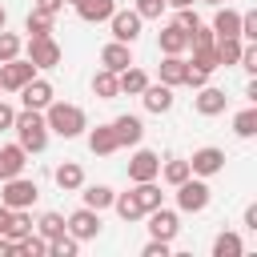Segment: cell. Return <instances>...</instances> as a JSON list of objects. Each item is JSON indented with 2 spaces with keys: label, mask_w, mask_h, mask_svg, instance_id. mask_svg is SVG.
Returning a JSON list of instances; mask_svg holds the SVG:
<instances>
[{
  "label": "cell",
  "mask_w": 257,
  "mask_h": 257,
  "mask_svg": "<svg viewBox=\"0 0 257 257\" xmlns=\"http://www.w3.org/2000/svg\"><path fill=\"white\" fill-rule=\"evenodd\" d=\"M0 257H16V241L0 233Z\"/></svg>",
  "instance_id": "46"
},
{
  "label": "cell",
  "mask_w": 257,
  "mask_h": 257,
  "mask_svg": "<svg viewBox=\"0 0 257 257\" xmlns=\"http://www.w3.org/2000/svg\"><path fill=\"white\" fill-rule=\"evenodd\" d=\"M241 253H245V241H241L233 229L217 233V241H213V257H241Z\"/></svg>",
  "instance_id": "29"
},
{
  "label": "cell",
  "mask_w": 257,
  "mask_h": 257,
  "mask_svg": "<svg viewBox=\"0 0 257 257\" xmlns=\"http://www.w3.org/2000/svg\"><path fill=\"white\" fill-rule=\"evenodd\" d=\"M173 189H177V209L181 213H205L209 201H213V189L205 185V177H185Z\"/></svg>",
  "instance_id": "3"
},
{
  "label": "cell",
  "mask_w": 257,
  "mask_h": 257,
  "mask_svg": "<svg viewBox=\"0 0 257 257\" xmlns=\"http://www.w3.org/2000/svg\"><path fill=\"white\" fill-rule=\"evenodd\" d=\"M225 169V149H217V145H205V149H197L193 157H189V173L193 177H217Z\"/></svg>",
  "instance_id": "7"
},
{
  "label": "cell",
  "mask_w": 257,
  "mask_h": 257,
  "mask_svg": "<svg viewBox=\"0 0 257 257\" xmlns=\"http://www.w3.org/2000/svg\"><path fill=\"white\" fill-rule=\"evenodd\" d=\"M36 197H40V189H36V181H28L24 173H20V177H4L0 201H4L8 209H32Z\"/></svg>",
  "instance_id": "4"
},
{
  "label": "cell",
  "mask_w": 257,
  "mask_h": 257,
  "mask_svg": "<svg viewBox=\"0 0 257 257\" xmlns=\"http://www.w3.org/2000/svg\"><path fill=\"white\" fill-rule=\"evenodd\" d=\"M64 4H72V8H76V4H80V0H64Z\"/></svg>",
  "instance_id": "53"
},
{
  "label": "cell",
  "mask_w": 257,
  "mask_h": 257,
  "mask_svg": "<svg viewBox=\"0 0 257 257\" xmlns=\"http://www.w3.org/2000/svg\"><path fill=\"white\" fill-rule=\"evenodd\" d=\"M169 245H173V241H161V237H153V241L141 249V257H169V253H173Z\"/></svg>",
  "instance_id": "41"
},
{
  "label": "cell",
  "mask_w": 257,
  "mask_h": 257,
  "mask_svg": "<svg viewBox=\"0 0 257 257\" xmlns=\"http://www.w3.org/2000/svg\"><path fill=\"white\" fill-rule=\"evenodd\" d=\"M76 249H80V241L72 233H60L48 241V257H76Z\"/></svg>",
  "instance_id": "36"
},
{
  "label": "cell",
  "mask_w": 257,
  "mask_h": 257,
  "mask_svg": "<svg viewBox=\"0 0 257 257\" xmlns=\"http://www.w3.org/2000/svg\"><path fill=\"white\" fill-rule=\"evenodd\" d=\"M197 4H209V8H217V4H225V0H197Z\"/></svg>",
  "instance_id": "51"
},
{
  "label": "cell",
  "mask_w": 257,
  "mask_h": 257,
  "mask_svg": "<svg viewBox=\"0 0 257 257\" xmlns=\"http://www.w3.org/2000/svg\"><path fill=\"white\" fill-rule=\"evenodd\" d=\"M233 133H237L241 141L257 137V108H253V104H249V108H241V112L233 116Z\"/></svg>",
  "instance_id": "32"
},
{
  "label": "cell",
  "mask_w": 257,
  "mask_h": 257,
  "mask_svg": "<svg viewBox=\"0 0 257 257\" xmlns=\"http://www.w3.org/2000/svg\"><path fill=\"white\" fill-rule=\"evenodd\" d=\"M177 24L189 32V28H197V24H201V16H197L193 8H177Z\"/></svg>",
  "instance_id": "44"
},
{
  "label": "cell",
  "mask_w": 257,
  "mask_h": 257,
  "mask_svg": "<svg viewBox=\"0 0 257 257\" xmlns=\"http://www.w3.org/2000/svg\"><path fill=\"white\" fill-rule=\"evenodd\" d=\"M52 24H56V16H52V12L32 8V12H28V20H24V32H28V36H52Z\"/></svg>",
  "instance_id": "26"
},
{
  "label": "cell",
  "mask_w": 257,
  "mask_h": 257,
  "mask_svg": "<svg viewBox=\"0 0 257 257\" xmlns=\"http://www.w3.org/2000/svg\"><path fill=\"white\" fill-rule=\"evenodd\" d=\"M241 40H257V12H241Z\"/></svg>",
  "instance_id": "42"
},
{
  "label": "cell",
  "mask_w": 257,
  "mask_h": 257,
  "mask_svg": "<svg viewBox=\"0 0 257 257\" xmlns=\"http://www.w3.org/2000/svg\"><path fill=\"white\" fill-rule=\"evenodd\" d=\"M145 217H149V233H153V237H161V241H173V237L181 233V217H177L173 209H165V205L149 209Z\"/></svg>",
  "instance_id": "12"
},
{
  "label": "cell",
  "mask_w": 257,
  "mask_h": 257,
  "mask_svg": "<svg viewBox=\"0 0 257 257\" xmlns=\"http://www.w3.org/2000/svg\"><path fill=\"white\" fill-rule=\"evenodd\" d=\"M112 12H116V0H80L76 4V16L84 24H104Z\"/></svg>",
  "instance_id": "21"
},
{
  "label": "cell",
  "mask_w": 257,
  "mask_h": 257,
  "mask_svg": "<svg viewBox=\"0 0 257 257\" xmlns=\"http://www.w3.org/2000/svg\"><path fill=\"white\" fill-rule=\"evenodd\" d=\"M185 84H189V88H201V84H209V72L197 68V64H189V68H185Z\"/></svg>",
  "instance_id": "43"
},
{
  "label": "cell",
  "mask_w": 257,
  "mask_h": 257,
  "mask_svg": "<svg viewBox=\"0 0 257 257\" xmlns=\"http://www.w3.org/2000/svg\"><path fill=\"white\" fill-rule=\"evenodd\" d=\"M185 68H189L185 56H169V52H165V60H161V84H169V88L185 84Z\"/></svg>",
  "instance_id": "24"
},
{
  "label": "cell",
  "mask_w": 257,
  "mask_h": 257,
  "mask_svg": "<svg viewBox=\"0 0 257 257\" xmlns=\"http://www.w3.org/2000/svg\"><path fill=\"white\" fill-rule=\"evenodd\" d=\"M165 4H169V8H193L197 0H165Z\"/></svg>",
  "instance_id": "50"
},
{
  "label": "cell",
  "mask_w": 257,
  "mask_h": 257,
  "mask_svg": "<svg viewBox=\"0 0 257 257\" xmlns=\"http://www.w3.org/2000/svg\"><path fill=\"white\" fill-rule=\"evenodd\" d=\"M161 177H165V185H181V181H185V177H193V173H189V161L173 157V161H165V165H161Z\"/></svg>",
  "instance_id": "35"
},
{
  "label": "cell",
  "mask_w": 257,
  "mask_h": 257,
  "mask_svg": "<svg viewBox=\"0 0 257 257\" xmlns=\"http://www.w3.org/2000/svg\"><path fill=\"white\" fill-rule=\"evenodd\" d=\"M116 84H120V92H128V96H141V92H145V84H149V76H145L137 64H128L124 72H116Z\"/></svg>",
  "instance_id": "27"
},
{
  "label": "cell",
  "mask_w": 257,
  "mask_h": 257,
  "mask_svg": "<svg viewBox=\"0 0 257 257\" xmlns=\"http://www.w3.org/2000/svg\"><path fill=\"white\" fill-rule=\"evenodd\" d=\"M112 133H116V145H120V149L141 145V137H145V120H141V116H133V112H124V116H116V120H112Z\"/></svg>",
  "instance_id": "15"
},
{
  "label": "cell",
  "mask_w": 257,
  "mask_h": 257,
  "mask_svg": "<svg viewBox=\"0 0 257 257\" xmlns=\"http://www.w3.org/2000/svg\"><path fill=\"white\" fill-rule=\"evenodd\" d=\"M165 8H169L165 0H137V8H133V12H137L141 20H161V12H165Z\"/></svg>",
  "instance_id": "40"
},
{
  "label": "cell",
  "mask_w": 257,
  "mask_h": 257,
  "mask_svg": "<svg viewBox=\"0 0 257 257\" xmlns=\"http://www.w3.org/2000/svg\"><path fill=\"white\" fill-rule=\"evenodd\" d=\"M225 104H229L225 88H213V84H201L197 96H193V108H197L201 116H217V112H225Z\"/></svg>",
  "instance_id": "13"
},
{
  "label": "cell",
  "mask_w": 257,
  "mask_h": 257,
  "mask_svg": "<svg viewBox=\"0 0 257 257\" xmlns=\"http://www.w3.org/2000/svg\"><path fill=\"white\" fill-rule=\"evenodd\" d=\"M112 209H116V217H120V221H128V225L145 217V209L137 205V197H133V193H116V197H112Z\"/></svg>",
  "instance_id": "30"
},
{
  "label": "cell",
  "mask_w": 257,
  "mask_h": 257,
  "mask_svg": "<svg viewBox=\"0 0 257 257\" xmlns=\"http://www.w3.org/2000/svg\"><path fill=\"white\" fill-rule=\"evenodd\" d=\"M141 104L149 108V112H169L173 108V88L169 84H145V92H141Z\"/></svg>",
  "instance_id": "18"
},
{
  "label": "cell",
  "mask_w": 257,
  "mask_h": 257,
  "mask_svg": "<svg viewBox=\"0 0 257 257\" xmlns=\"http://www.w3.org/2000/svg\"><path fill=\"white\" fill-rule=\"evenodd\" d=\"M32 76H36V64H32V60H20V56L0 60V88H4V92H20Z\"/></svg>",
  "instance_id": "5"
},
{
  "label": "cell",
  "mask_w": 257,
  "mask_h": 257,
  "mask_svg": "<svg viewBox=\"0 0 257 257\" xmlns=\"http://www.w3.org/2000/svg\"><path fill=\"white\" fill-rule=\"evenodd\" d=\"M92 92H96L100 100H116V96H120V84H116V72H108V68H100V72H92Z\"/></svg>",
  "instance_id": "28"
},
{
  "label": "cell",
  "mask_w": 257,
  "mask_h": 257,
  "mask_svg": "<svg viewBox=\"0 0 257 257\" xmlns=\"http://www.w3.org/2000/svg\"><path fill=\"white\" fill-rule=\"evenodd\" d=\"M28 60L36 64V72L40 68H56L60 64V44L52 36H28Z\"/></svg>",
  "instance_id": "9"
},
{
  "label": "cell",
  "mask_w": 257,
  "mask_h": 257,
  "mask_svg": "<svg viewBox=\"0 0 257 257\" xmlns=\"http://www.w3.org/2000/svg\"><path fill=\"white\" fill-rule=\"evenodd\" d=\"M36 229V221H32V213L28 209H12V221H8V229H4V237H12V241H20V237H28Z\"/></svg>",
  "instance_id": "31"
},
{
  "label": "cell",
  "mask_w": 257,
  "mask_h": 257,
  "mask_svg": "<svg viewBox=\"0 0 257 257\" xmlns=\"http://www.w3.org/2000/svg\"><path fill=\"white\" fill-rule=\"evenodd\" d=\"M217 36H241V12H233V8H225V4H217V16H213V24H209Z\"/></svg>",
  "instance_id": "22"
},
{
  "label": "cell",
  "mask_w": 257,
  "mask_h": 257,
  "mask_svg": "<svg viewBox=\"0 0 257 257\" xmlns=\"http://www.w3.org/2000/svg\"><path fill=\"white\" fill-rule=\"evenodd\" d=\"M32 8H44V12H52V16H56V12L64 8V0H36Z\"/></svg>",
  "instance_id": "47"
},
{
  "label": "cell",
  "mask_w": 257,
  "mask_h": 257,
  "mask_svg": "<svg viewBox=\"0 0 257 257\" xmlns=\"http://www.w3.org/2000/svg\"><path fill=\"white\" fill-rule=\"evenodd\" d=\"M12 128H16V145H20L24 153H44V145H48V124H44V112L24 108V112H16Z\"/></svg>",
  "instance_id": "2"
},
{
  "label": "cell",
  "mask_w": 257,
  "mask_h": 257,
  "mask_svg": "<svg viewBox=\"0 0 257 257\" xmlns=\"http://www.w3.org/2000/svg\"><path fill=\"white\" fill-rule=\"evenodd\" d=\"M52 100H56V88H52L44 76H32V80L20 88V104H24V108H36V112H44Z\"/></svg>",
  "instance_id": "10"
},
{
  "label": "cell",
  "mask_w": 257,
  "mask_h": 257,
  "mask_svg": "<svg viewBox=\"0 0 257 257\" xmlns=\"http://www.w3.org/2000/svg\"><path fill=\"white\" fill-rule=\"evenodd\" d=\"M245 229L257 233V205H245Z\"/></svg>",
  "instance_id": "48"
},
{
  "label": "cell",
  "mask_w": 257,
  "mask_h": 257,
  "mask_svg": "<svg viewBox=\"0 0 257 257\" xmlns=\"http://www.w3.org/2000/svg\"><path fill=\"white\" fill-rule=\"evenodd\" d=\"M88 149H92V157H112V153L120 149L112 124H96V128H88Z\"/></svg>",
  "instance_id": "19"
},
{
  "label": "cell",
  "mask_w": 257,
  "mask_h": 257,
  "mask_svg": "<svg viewBox=\"0 0 257 257\" xmlns=\"http://www.w3.org/2000/svg\"><path fill=\"white\" fill-rule=\"evenodd\" d=\"M80 189H84L80 197H84V205H88V209H96V213L112 209V197H116V193H112L108 185H80Z\"/></svg>",
  "instance_id": "25"
},
{
  "label": "cell",
  "mask_w": 257,
  "mask_h": 257,
  "mask_svg": "<svg viewBox=\"0 0 257 257\" xmlns=\"http://www.w3.org/2000/svg\"><path fill=\"white\" fill-rule=\"evenodd\" d=\"M44 124H48V133H56V137L72 141V137H80V133L88 128V116H84V108H80V104L52 100V104L44 108Z\"/></svg>",
  "instance_id": "1"
},
{
  "label": "cell",
  "mask_w": 257,
  "mask_h": 257,
  "mask_svg": "<svg viewBox=\"0 0 257 257\" xmlns=\"http://www.w3.org/2000/svg\"><path fill=\"white\" fill-rule=\"evenodd\" d=\"M128 64H133V44L108 40V44L100 48V68H108V72H124Z\"/></svg>",
  "instance_id": "14"
},
{
  "label": "cell",
  "mask_w": 257,
  "mask_h": 257,
  "mask_svg": "<svg viewBox=\"0 0 257 257\" xmlns=\"http://www.w3.org/2000/svg\"><path fill=\"white\" fill-rule=\"evenodd\" d=\"M141 16L133 12V8H116L112 16H108V28H112V40H120V44H133L137 36H141Z\"/></svg>",
  "instance_id": "8"
},
{
  "label": "cell",
  "mask_w": 257,
  "mask_h": 257,
  "mask_svg": "<svg viewBox=\"0 0 257 257\" xmlns=\"http://www.w3.org/2000/svg\"><path fill=\"white\" fill-rule=\"evenodd\" d=\"M0 92H4V88H0Z\"/></svg>",
  "instance_id": "54"
},
{
  "label": "cell",
  "mask_w": 257,
  "mask_h": 257,
  "mask_svg": "<svg viewBox=\"0 0 257 257\" xmlns=\"http://www.w3.org/2000/svg\"><path fill=\"white\" fill-rule=\"evenodd\" d=\"M52 181H56L60 193H76V189L84 185V169H80L76 161H60V165L52 169Z\"/></svg>",
  "instance_id": "17"
},
{
  "label": "cell",
  "mask_w": 257,
  "mask_h": 257,
  "mask_svg": "<svg viewBox=\"0 0 257 257\" xmlns=\"http://www.w3.org/2000/svg\"><path fill=\"white\" fill-rule=\"evenodd\" d=\"M28 165V153L20 145H0V181L4 177H20Z\"/></svg>",
  "instance_id": "20"
},
{
  "label": "cell",
  "mask_w": 257,
  "mask_h": 257,
  "mask_svg": "<svg viewBox=\"0 0 257 257\" xmlns=\"http://www.w3.org/2000/svg\"><path fill=\"white\" fill-rule=\"evenodd\" d=\"M4 24H8V12H4V8H0V28H4Z\"/></svg>",
  "instance_id": "52"
},
{
  "label": "cell",
  "mask_w": 257,
  "mask_h": 257,
  "mask_svg": "<svg viewBox=\"0 0 257 257\" xmlns=\"http://www.w3.org/2000/svg\"><path fill=\"white\" fill-rule=\"evenodd\" d=\"M213 44H217V32H213L209 24L189 28V48H213Z\"/></svg>",
  "instance_id": "37"
},
{
  "label": "cell",
  "mask_w": 257,
  "mask_h": 257,
  "mask_svg": "<svg viewBox=\"0 0 257 257\" xmlns=\"http://www.w3.org/2000/svg\"><path fill=\"white\" fill-rule=\"evenodd\" d=\"M8 221H12V209H8V205H4V201H0V233H4V229H8Z\"/></svg>",
  "instance_id": "49"
},
{
  "label": "cell",
  "mask_w": 257,
  "mask_h": 257,
  "mask_svg": "<svg viewBox=\"0 0 257 257\" xmlns=\"http://www.w3.org/2000/svg\"><path fill=\"white\" fill-rule=\"evenodd\" d=\"M36 233H40L44 241H52V237H60V233H68V229H64V217H60V213H40Z\"/></svg>",
  "instance_id": "34"
},
{
  "label": "cell",
  "mask_w": 257,
  "mask_h": 257,
  "mask_svg": "<svg viewBox=\"0 0 257 257\" xmlns=\"http://www.w3.org/2000/svg\"><path fill=\"white\" fill-rule=\"evenodd\" d=\"M12 120H16V108H12V104H4V96H0V133H4V128H12Z\"/></svg>",
  "instance_id": "45"
},
{
  "label": "cell",
  "mask_w": 257,
  "mask_h": 257,
  "mask_svg": "<svg viewBox=\"0 0 257 257\" xmlns=\"http://www.w3.org/2000/svg\"><path fill=\"white\" fill-rule=\"evenodd\" d=\"M64 229H68L76 241H92V237H100V213L88 209V205H80L76 213L64 217Z\"/></svg>",
  "instance_id": "6"
},
{
  "label": "cell",
  "mask_w": 257,
  "mask_h": 257,
  "mask_svg": "<svg viewBox=\"0 0 257 257\" xmlns=\"http://www.w3.org/2000/svg\"><path fill=\"white\" fill-rule=\"evenodd\" d=\"M20 48H24V40H20L16 32H4V28H0V60H12V56H20Z\"/></svg>",
  "instance_id": "39"
},
{
  "label": "cell",
  "mask_w": 257,
  "mask_h": 257,
  "mask_svg": "<svg viewBox=\"0 0 257 257\" xmlns=\"http://www.w3.org/2000/svg\"><path fill=\"white\" fill-rule=\"evenodd\" d=\"M44 253H48V241H44L36 229H32L28 237H20V241H16V257H44Z\"/></svg>",
  "instance_id": "33"
},
{
  "label": "cell",
  "mask_w": 257,
  "mask_h": 257,
  "mask_svg": "<svg viewBox=\"0 0 257 257\" xmlns=\"http://www.w3.org/2000/svg\"><path fill=\"white\" fill-rule=\"evenodd\" d=\"M157 44H161V52H169V56H181V52L189 48V32H185V28L177 24V20H169V24L161 28Z\"/></svg>",
  "instance_id": "16"
},
{
  "label": "cell",
  "mask_w": 257,
  "mask_h": 257,
  "mask_svg": "<svg viewBox=\"0 0 257 257\" xmlns=\"http://www.w3.org/2000/svg\"><path fill=\"white\" fill-rule=\"evenodd\" d=\"M189 64H197V68H205V72H217V68H221L217 48H193V60H189Z\"/></svg>",
  "instance_id": "38"
},
{
  "label": "cell",
  "mask_w": 257,
  "mask_h": 257,
  "mask_svg": "<svg viewBox=\"0 0 257 257\" xmlns=\"http://www.w3.org/2000/svg\"><path fill=\"white\" fill-rule=\"evenodd\" d=\"M133 197H137V205H141L145 213L157 209V205H165V193H161L157 181H133Z\"/></svg>",
  "instance_id": "23"
},
{
  "label": "cell",
  "mask_w": 257,
  "mask_h": 257,
  "mask_svg": "<svg viewBox=\"0 0 257 257\" xmlns=\"http://www.w3.org/2000/svg\"><path fill=\"white\" fill-rule=\"evenodd\" d=\"M161 177V157L153 149H137L128 157V181H157Z\"/></svg>",
  "instance_id": "11"
}]
</instances>
